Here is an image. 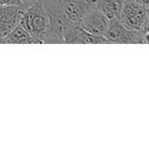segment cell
Wrapping results in <instances>:
<instances>
[{
  "label": "cell",
  "mask_w": 149,
  "mask_h": 149,
  "mask_svg": "<svg viewBox=\"0 0 149 149\" xmlns=\"http://www.w3.org/2000/svg\"><path fill=\"white\" fill-rule=\"evenodd\" d=\"M19 25L22 26L37 44H42L49 27V15L41 0L31 2L23 11Z\"/></svg>",
  "instance_id": "1"
},
{
  "label": "cell",
  "mask_w": 149,
  "mask_h": 149,
  "mask_svg": "<svg viewBox=\"0 0 149 149\" xmlns=\"http://www.w3.org/2000/svg\"><path fill=\"white\" fill-rule=\"evenodd\" d=\"M148 10L133 0H125L120 21L131 31L148 34Z\"/></svg>",
  "instance_id": "2"
},
{
  "label": "cell",
  "mask_w": 149,
  "mask_h": 149,
  "mask_svg": "<svg viewBox=\"0 0 149 149\" xmlns=\"http://www.w3.org/2000/svg\"><path fill=\"white\" fill-rule=\"evenodd\" d=\"M104 37L108 43L118 44H147L148 34L137 33L126 28L120 19H110Z\"/></svg>",
  "instance_id": "3"
},
{
  "label": "cell",
  "mask_w": 149,
  "mask_h": 149,
  "mask_svg": "<svg viewBox=\"0 0 149 149\" xmlns=\"http://www.w3.org/2000/svg\"><path fill=\"white\" fill-rule=\"evenodd\" d=\"M109 25V19L95 6H90L81 22V28L95 36H104Z\"/></svg>",
  "instance_id": "4"
},
{
  "label": "cell",
  "mask_w": 149,
  "mask_h": 149,
  "mask_svg": "<svg viewBox=\"0 0 149 149\" xmlns=\"http://www.w3.org/2000/svg\"><path fill=\"white\" fill-rule=\"evenodd\" d=\"M104 36H95L86 32L81 26L72 25L63 37V44H107ZM109 44V43H108Z\"/></svg>",
  "instance_id": "5"
},
{
  "label": "cell",
  "mask_w": 149,
  "mask_h": 149,
  "mask_svg": "<svg viewBox=\"0 0 149 149\" xmlns=\"http://www.w3.org/2000/svg\"><path fill=\"white\" fill-rule=\"evenodd\" d=\"M31 2H25L19 5H0V22L17 25L23 11Z\"/></svg>",
  "instance_id": "6"
},
{
  "label": "cell",
  "mask_w": 149,
  "mask_h": 149,
  "mask_svg": "<svg viewBox=\"0 0 149 149\" xmlns=\"http://www.w3.org/2000/svg\"><path fill=\"white\" fill-rule=\"evenodd\" d=\"M125 0H99L96 4L98 8L108 19H120Z\"/></svg>",
  "instance_id": "7"
},
{
  "label": "cell",
  "mask_w": 149,
  "mask_h": 149,
  "mask_svg": "<svg viewBox=\"0 0 149 149\" xmlns=\"http://www.w3.org/2000/svg\"><path fill=\"white\" fill-rule=\"evenodd\" d=\"M4 44H37L29 33L17 24L4 39Z\"/></svg>",
  "instance_id": "8"
},
{
  "label": "cell",
  "mask_w": 149,
  "mask_h": 149,
  "mask_svg": "<svg viewBox=\"0 0 149 149\" xmlns=\"http://www.w3.org/2000/svg\"><path fill=\"white\" fill-rule=\"evenodd\" d=\"M41 1L45 8H54V7H58L66 2L77 1V0H41Z\"/></svg>",
  "instance_id": "9"
},
{
  "label": "cell",
  "mask_w": 149,
  "mask_h": 149,
  "mask_svg": "<svg viewBox=\"0 0 149 149\" xmlns=\"http://www.w3.org/2000/svg\"><path fill=\"white\" fill-rule=\"evenodd\" d=\"M17 25H13V24L4 23V22H0V38L4 40L7 37L11 30L15 27Z\"/></svg>",
  "instance_id": "10"
},
{
  "label": "cell",
  "mask_w": 149,
  "mask_h": 149,
  "mask_svg": "<svg viewBox=\"0 0 149 149\" xmlns=\"http://www.w3.org/2000/svg\"><path fill=\"white\" fill-rule=\"evenodd\" d=\"M25 3L24 0H0V5H19Z\"/></svg>",
  "instance_id": "11"
},
{
  "label": "cell",
  "mask_w": 149,
  "mask_h": 149,
  "mask_svg": "<svg viewBox=\"0 0 149 149\" xmlns=\"http://www.w3.org/2000/svg\"><path fill=\"white\" fill-rule=\"evenodd\" d=\"M133 1L139 3V4L142 5V6L145 7V8L149 9V0H133Z\"/></svg>",
  "instance_id": "12"
},
{
  "label": "cell",
  "mask_w": 149,
  "mask_h": 149,
  "mask_svg": "<svg viewBox=\"0 0 149 149\" xmlns=\"http://www.w3.org/2000/svg\"><path fill=\"white\" fill-rule=\"evenodd\" d=\"M0 43L4 44V40H3V39H1V38H0Z\"/></svg>",
  "instance_id": "13"
}]
</instances>
